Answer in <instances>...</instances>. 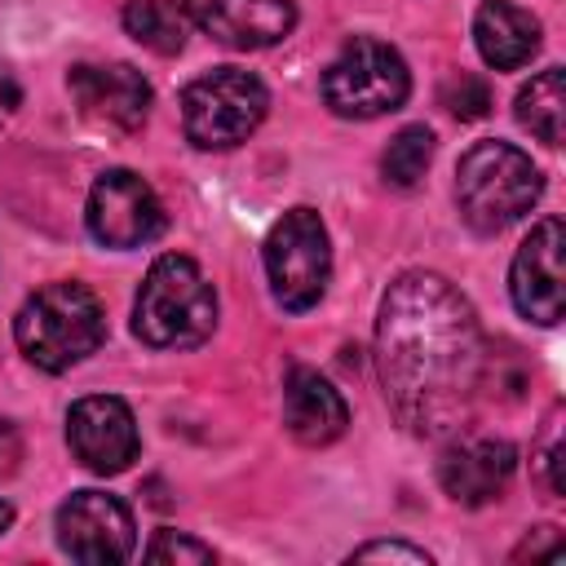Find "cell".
Segmentation results:
<instances>
[{
  "label": "cell",
  "mask_w": 566,
  "mask_h": 566,
  "mask_svg": "<svg viewBox=\"0 0 566 566\" xmlns=\"http://www.w3.org/2000/svg\"><path fill=\"white\" fill-rule=\"evenodd\" d=\"M66 442H71V455L102 478L124 473L142 447L128 402L111 394H88L66 411Z\"/></svg>",
  "instance_id": "cell-11"
},
{
  "label": "cell",
  "mask_w": 566,
  "mask_h": 566,
  "mask_svg": "<svg viewBox=\"0 0 566 566\" xmlns=\"http://www.w3.org/2000/svg\"><path fill=\"white\" fill-rule=\"evenodd\" d=\"M517 124L544 146H562V124H566V71L562 66H544L517 93Z\"/></svg>",
  "instance_id": "cell-17"
},
{
  "label": "cell",
  "mask_w": 566,
  "mask_h": 566,
  "mask_svg": "<svg viewBox=\"0 0 566 566\" xmlns=\"http://www.w3.org/2000/svg\"><path fill=\"white\" fill-rule=\"evenodd\" d=\"M411 71L402 53L376 35H354L323 71V102L340 119H376L407 102Z\"/></svg>",
  "instance_id": "cell-6"
},
{
  "label": "cell",
  "mask_w": 566,
  "mask_h": 566,
  "mask_svg": "<svg viewBox=\"0 0 566 566\" xmlns=\"http://www.w3.org/2000/svg\"><path fill=\"white\" fill-rule=\"evenodd\" d=\"M562 248H566L562 221L548 217L522 239L509 270V292L517 314L539 327H553L562 318Z\"/></svg>",
  "instance_id": "cell-12"
},
{
  "label": "cell",
  "mask_w": 566,
  "mask_h": 566,
  "mask_svg": "<svg viewBox=\"0 0 566 566\" xmlns=\"http://www.w3.org/2000/svg\"><path fill=\"white\" fill-rule=\"evenodd\" d=\"M539 553H557V526H535V535H526V539L513 548V562L539 557Z\"/></svg>",
  "instance_id": "cell-23"
},
{
  "label": "cell",
  "mask_w": 566,
  "mask_h": 566,
  "mask_svg": "<svg viewBox=\"0 0 566 566\" xmlns=\"http://www.w3.org/2000/svg\"><path fill=\"white\" fill-rule=\"evenodd\" d=\"M212 327H217V292L208 274L181 252L159 256L146 270L142 292L133 301V332L150 349H195L212 336Z\"/></svg>",
  "instance_id": "cell-3"
},
{
  "label": "cell",
  "mask_w": 566,
  "mask_h": 566,
  "mask_svg": "<svg viewBox=\"0 0 566 566\" xmlns=\"http://www.w3.org/2000/svg\"><path fill=\"white\" fill-rule=\"evenodd\" d=\"M84 221L88 234L106 248H142L164 230V203L146 177L128 168H111L93 181Z\"/></svg>",
  "instance_id": "cell-9"
},
{
  "label": "cell",
  "mask_w": 566,
  "mask_h": 566,
  "mask_svg": "<svg viewBox=\"0 0 566 566\" xmlns=\"http://www.w3.org/2000/svg\"><path fill=\"white\" fill-rule=\"evenodd\" d=\"M513 469H517L513 442H504V438H455L438 460V482L455 504L482 509V504L504 495V486L513 482Z\"/></svg>",
  "instance_id": "cell-14"
},
{
  "label": "cell",
  "mask_w": 566,
  "mask_h": 566,
  "mask_svg": "<svg viewBox=\"0 0 566 566\" xmlns=\"http://www.w3.org/2000/svg\"><path fill=\"white\" fill-rule=\"evenodd\" d=\"M217 553L190 535H177V531H155V539L146 544V562H212Z\"/></svg>",
  "instance_id": "cell-21"
},
{
  "label": "cell",
  "mask_w": 566,
  "mask_h": 566,
  "mask_svg": "<svg viewBox=\"0 0 566 566\" xmlns=\"http://www.w3.org/2000/svg\"><path fill=\"white\" fill-rule=\"evenodd\" d=\"M429 159H433V133H429L424 124H407V128H398V133L389 137V146H385V155H380V172H385L389 186L411 190V186L424 177Z\"/></svg>",
  "instance_id": "cell-19"
},
{
  "label": "cell",
  "mask_w": 566,
  "mask_h": 566,
  "mask_svg": "<svg viewBox=\"0 0 566 566\" xmlns=\"http://www.w3.org/2000/svg\"><path fill=\"white\" fill-rule=\"evenodd\" d=\"M13 340L31 367L66 371V367L84 363L88 354H97V345L106 340L102 301L75 279L44 283L13 314Z\"/></svg>",
  "instance_id": "cell-2"
},
{
  "label": "cell",
  "mask_w": 566,
  "mask_h": 566,
  "mask_svg": "<svg viewBox=\"0 0 566 566\" xmlns=\"http://www.w3.org/2000/svg\"><path fill=\"white\" fill-rule=\"evenodd\" d=\"M57 548L71 562H88V566L128 562L137 548V526L128 504L106 491H75L57 509Z\"/></svg>",
  "instance_id": "cell-8"
},
{
  "label": "cell",
  "mask_w": 566,
  "mask_h": 566,
  "mask_svg": "<svg viewBox=\"0 0 566 566\" xmlns=\"http://www.w3.org/2000/svg\"><path fill=\"white\" fill-rule=\"evenodd\" d=\"M190 27L208 31L230 49H270L292 35L296 4L292 0H172Z\"/></svg>",
  "instance_id": "cell-13"
},
{
  "label": "cell",
  "mask_w": 566,
  "mask_h": 566,
  "mask_svg": "<svg viewBox=\"0 0 566 566\" xmlns=\"http://www.w3.org/2000/svg\"><path fill=\"white\" fill-rule=\"evenodd\" d=\"M349 562H411V566H429V553L411 548V544H363V548L349 553Z\"/></svg>",
  "instance_id": "cell-22"
},
{
  "label": "cell",
  "mask_w": 566,
  "mask_h": 566,
  "mask_svg": "<svg viewBox=\"0 0 566 566\" xmlns=\"http://www.w3.org/2000/svg\"><path fill=\"white\" fill-rule=\"evenodd\" d=\"M539 190H544L539 168L531 164V155H522L509 142H478L464 150L455 168V203L478 234H500L504 226L526 217Z\"/></svg>",
  "instance_id": "cell-4"
},
{
  "label": "cell",
  "mask_w": 566,
  "mask_h": 566,
  "mask_svg": "<svg viewBox=\"0 0 566 566\" xmlns=\"http://www.w3.org/2000/svg\"><path fill=\"white\" fill-rule=\"evenodd\" d=\"M66 88L80 119L102 133H137L150 115V84L128 62H75Z\"/></svg>",
  "instance_id": "cell-10"
},
{
  "label": "cell",
  "mask_w": 566,
  "mask_h": 566,
  "mask_svg": "<svg viewBox=\"0 0 566 566\" xmlns=\"http://www.w3.org/2000/svg\"><path fill=\"white\" fill-rule=\"evenodd\" d=\"M473 44L486 66L517 71L539 49V22H535V13H526L513 0H482L473 13Z\"/></svg>",
  "instance_id": "cell-16"
},
{
  "label": "cell",
  "mask_w": 566,
  "mask_h": 566,
  "mask_svg": "<svg viewBox=\"0 0 566 566\" xmlns=\"http://www.w3.org/2000/svg\"><path fill=\"white\" fill-rule=\"evenodd\" d=\"M557 469H562V442H553V447L544 451V473H548L544 482H548L553 495H562V473H557Z\"/></svg>",
  "instance_id": "cell-25"
},
{
  "label": "cell",
  "mask_w": 566,
  "mask_h": 566,
  "mask_svg": "<svg viewBox=\"0 0 566 566\" xmlns=\"http://www.w3.org/2000/svg\"><path fill=\"white\" fill-rule=\"evenodd\" d=\"M265 279L287 314H305L323 301L332 279L327 226L314 208H287L265 234Z\"/></svg>",
  "instance_id": "cell-7"
},
{
  "label": "cell",
  "mask_w": 566,
  "mask_h": 566,
  "mask_svg": "<svg viewBox=\"0 0 566 566\" xmlns=\"http://www.w3.org/2000/svg\"><path fill=\"white\" fill-rule=\"evenodd\" d=\"M18 106H22V84H18V75H13L9 66H0V124H4Z\"/></svg>",
  "instance_id": "cell-24"
},
{
  "label": "cell",
  "mask_w": 566,
  "mask_h": 566,
  "mask_svg": "<svg viewBox=\"0 0 566 566\" xmlns=\"http://www.w3.org/2000/svg\"><path fill=\"white\" fill-rule=\"evenodd\" d=\"M283 424L301 447H327L345 433L349 407L327 376L314 367H292L283 380Z\"/></svg>",
  "instance_id": "cell-15"
},
{
  "label": "cell",
  "mask_w": 566,
  "mask_h": 566,
  "mask_svg": "<svg viewBox=\"0 0 566 566\" xmlns=\"http://www.w3.org/2000/svg\"><path fill=\"white\" fill-rule=\"evenodd\" d=\"M442 106H447L455 119H482V115L491 111V88H486V80L460 71V75H451V80L442 84Z\"/></svg>",
  "instance_id": "cell-20"
},
{
  "label": "cell",
  "mask_w": 566,
  "mask_h": 566,
  "mask_svg": "<svg viewBox=\"0 0 566 566\" xmlns=\"http://www.w3.org/2000/svg\"><path fill=\"white\" fill-rule=\"evenodd\" d=\"M376 363L385 402L411 433H460L486 363L473 305L442 274H398L376 314Z\"/></svg>",
  "instance_id": "cell-1"
},
{
  "label": "cell",
  "mask_w": 566,
  "mask_h": 566,
  "mask_svg": "<svg viewBox=\"0 0 566 566\" xmlns=\"http://www.w3.org/2000/svg\"><path fill=\"white\" fill-rule=\"evenodd\" d=\"M124 31L142 49H150L159 57H172V53H181V44L190 35V22L172 0H128L124 4Z\"/></svg>",
  "instance_id": "cell-18"
},
{
  "label": "cell",
  "mask_w": 566,
  "mask_h": 566,
  "mask_svg": "<svg viewBox=\"0 0 566 566\" xmlns=\"http://www.w3.org/2000/svg\"><path fill=\"white\" fill-rule=\"evenodd\" d=\"M9 522H13V509H9V504H4V500H0V535H4V531H9Z\"/></svg>",
  "instance_id": "cell-26"
},
{
  "label": "cell",
  "mask_w": 566,
  "mask_h": 566,
  "mask_svg": "<svg viewBox=\"0 0 566 566\" xmlns=\"http://www.w3.org/2000/svg\"><path fill=\"white\" fill-rule=\"evenodd\" d=\"M270 111L265 84L243 66H212L181 93V128L199 150H230L248 142Z\"/></svg>",
  "instance_id": "cell-5"
}]
</instances>
